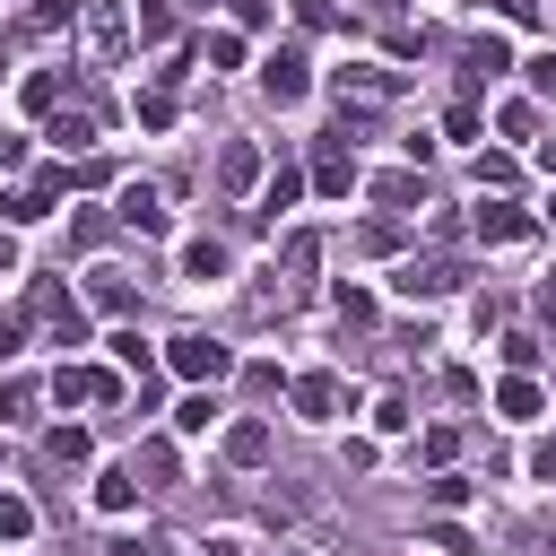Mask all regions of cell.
<instances>
[{"label": "cell", "instance_id": "5bb4252c", "mask_svg": "<svg viewBox=\"0 0 556 556\" xmlns=\"http://www.w3.org/2000/svg\"><path fill=\"white\" fill-rule=\"evenodd\" d=\"M313 182H321V191H356V156H348V148H321Z\"/></svg>", "mask_w": 556, "mask_h": 556}, {"label": "cell", "instance_id": "ac0fdd59", "mask_svg": "<svg viewBox=\"0 0 556 556\" xmlns=\"http://www.w3.org/2000/svg\"><path fill=\"white\" fill-rule=\"evenodd\" d=\"M208 426H217V400H208V391H191V400L174 408V434H208Z\"/></svg>", "mask_w": 556, "mask_h": 556}, {"label": "cell", "instance_id": "d6986e66", "mask_svg": "<svg viewBox=\"0 0 556 556\" xmlns=\"http://www.w3.org/2000/svg\"><path fill=\"white\" fill-rule=\"evenodd\" d=\"M61 26H70V0H35V9H26V35H35V43L61 35Z\"/></svg>", "mask_w": 556, "mask_h": 556}, {"label": "cell", "instance_id": "836d02e7", "mask_svg": "<svg viewBox=\"0 0 556 556\" xmlns=\"http://www.w3.org/2000/svg\"><path fill=\"white\" fill-rule=\"evenodd\" d=\"M313 261H321V243H313V235H287V269H295V278H304V269H313Z\"/></svg>", "mask_w": 556, "mask_h": 556}, {"label": "cell", "instance_id": "7c38bea8", "mask_svg": "<svg viewBox=\"0 0 556 556\" xmlns=\"http://www.w3.org/2000/svg\"><path fill=\"white\" fill-rule=\"evenodd\" d=\"M96 504H104V513H130V504H139V469H104V478H96Z\"/></svg>", "mask_w": 556, "mask_h": 556}, {"label": "cell", "instance_id": "484cf974", "mask_svg": "<svg viewBox=\"0 0 556 556\" xmlns=\"http://www.w3.org/2000/svg\"><path fill=\"white\" fill-rule=\"evenodd\" d=\"M26 408H35V382H17V374H9V382H0V417H9V426H17V417H26Z\"/></svg>", "mask_w": 556, "mask_h": 556}, {"label": "cell", "instance_id": "603a6c76", "mask_svg": "<svg viewBox=\"0 0 556 556\" xmlns=\"http://www.w3.org/2000/svg\"><path fill=\"white\" fill-rule=\"evenodd\" d=\"M513 174H521L513 156H478V191H513Z\"/></svg>", "mask_w": 556, "mask_h": 556}, {"label": "cell", "instance_id": "9a60e30c", "mask_svg": "<svg viewBox=\"0 0 556 556\" xmlns=\"http://www.w3.org/2000/svg\"><path fill=\"white\" fill-rule=\"evenodd\" d=\"M182 278H226V243H182Z\"/></svg>", "mask_w": 556, "mask_h": 556}, {"label": "cell", "instance_id": "f1b7e54d", "mask_svg": "<svg viewBox=\"0 0 556 556\" xmlns=\"http://www.w3.org/2000/svg\"><path fill=\"white\" fill-rule=\"evenodd\" d=\"M495 348H504V365H539V339H530V330H504Z\"/></svg>", "mask_w": 556, "mask_h": 556}, {"label": "cell", "instance_id": "3957f363", "mask_svg": "<svg viewBox=\"0 0 556 556\" xmlns=\"http://www.w3.org/2000/svg\"><path fill=\"white\" fill-rule=\"evenodd\" d=\"M26 313H35V321H43L61 348H78V339H87V313H78V304H70L52 278H35V287H26Z\"/></svg>", "mask_w": 556, "mask_h": 556}, {"label": "cell", "instance_id": "4316f807", "mask_svg": "<svg viewBox=\"0 0 556 556\" xmlns=\"http://www.w3.org/2000/svg\"><path fill=\"white\" fill-rule=\"evenodd\" d=\"M35 530V513H26V495H0V539H26Z\"/></svg>", "mask_w": 556, "mask_h": 556}, {"label": "cell", "instance_id": "5b68a950", "mask_svg": "<svg viewBox=\"0 0 556 556\" xmlns=\"http://www.w3.org/2000/svg\"><path fill=\"white\" fill-rule=\"evenodd\" d=\"M261 87H269L278 104H304V87H313V78H304V52H295V43H278V52L261 61Z\"/></svg>", "mask_w": 556, "mask_h": 556}, {"label": "cell", "instance_id": "cb8c5ba5", "mask_svg": "<svg viewBox=\"0 0 556 556\" xmlns=\"http://www.w3.org/2000/svg\"><path fill=\"white\" fill-rule=\"evenodd\" d=\"M295 191H304V174H287V165H278V174H269V191H261V208H295Z\"/></svg>", "mask_w": 556, "mask_h": 556}, {"label": "cell", "instance_id": "d590c367", "mask_svg": "<svg viewBox=\"0 0 556 556\" xmlns=\"http://www.w3.org/2000/svg\"><path fill=\"white\" fill-rule=\"evenodd\" d=\"M530 87H539V96H556V52H539V61H530Z\"/></svg>", "mask_w": 556, "mask_h": 556}, {"label": "cell", "instance_id": "30bf717a", "mask_svg": "<svg viewBox=\"0 0 556 556\" xmlns=\"http://www.w3.org/2000/svg\"><path fill=\"white\" fill-rule=\"evenodd\" d=\"M122 226H130V235H165V208H156V191H148V182H130V191H122Z\"/></svg>", "mask_w": 556, "mask_h": 556}, {"label": "cell", "instance_id": "4fadbf2b", "mask_svg": "<svg viewBox=\"0 0 556 556\" xmlns=\"http://www.w3.org/2000/svg\"><path fill=\"white\" fill-rule=\"evenodd\" d=\"M35 217H52V191L35 182V191H9L0 200V226H35Z\"/></svg>", "mask_w": 556, "mask_h": 556}, {"label": "cell", "instance_id": "7bdbcfd3", "mask_svg": "<svg viewBox=\"0 0 556 556\" xmlns=\"http://www.w3.org/2000/svg\"><path fill=\"white\" fill-rule=\"evenodd\" d=\"M104 556H139V547H130V539H122V547H104Z\"/></svg>", "mask_w": 556, "mask_h": 556}, {"label": "cell", "instance_id": "d4e9b609", "mask_svg": "<svg viewBox=\"0 0 556 556\" xmlns=\"http://www.w3.org/2000/svg\"><path fill=\"white\" fill-rule=\"evenodd\" d=\"M374 200H382V208H408V200H417V174H382Z\"/></svg>", "mask_w": 556, "mask_h": 556}, {"label": "cell", "instance_id": "44dd1931", "mask_svg": "<svg viewBox=\"0 0 556 556\" xmlns=\"http://www.w3.org/2000/svg\"><path fill=\"white\" fill-rule=\"evenodd\" d=\"M495 408H504V417H539V382H504Z\"/></svg>", "mask_w": 556, "mask_h": 556}, {"label": "cell", "instance_id": "ab89813d", "mask_svg": "<svg viewBox=\"0 0 556 556\" xmlns=\"http://www.w3.org/2000/svg\"><path fill=\"white\" fill-rule=\"evenodd\" d=\"M9 269H17V235L0 226V278H9Z\"/></svg>", "mask_w": 556, "mask_h": 556}, {"label": "cell", "instance_id": "7a4b0ae2", "mask_svg": "<svg viewBox=\"0 0 556 556\" xmlns=\"http://www.w3.org/2000/svg\"><path fill=\"white\" fill-rule=\"evenodd\" d=\"M78 35H87V52H96V61H122V43H130L122 0H78Z\"/></svg>", "mask_w": 556, "mask_h": 556}, {"label": "cell", "instance_id": "8d00e7d4", "mask_svg": "<svg viewBox=\"0 0 556 556\" xmlns=\"http://www.w3.org/2000/svg\"><path fill=\"white\" fill-rule=\"evenodd\" d=\"M17 339H26V321H17V313H0V356H17Z\"/></svg>", "mask_w": 556, "mask_h": 556}, {"label": "cell", "instance_id": "4dcf8cb0", "mask_svg": "<svg viewBox=\"0 0 556 556\" xmlns=\"http://www.w3.org/2000/svg\"><path fill=\"white\" fill-rule=\"evenodd\" d=\"M139 469L165 486V478H174V443H139Z\"/></svg>", "mask_w": 556, "mask_h": 556}, {"label": "cell", "instance_id": "52a82bcc", "mask_svg": "<svg viewBox=\"0 0 556 556\" xmlns=\"http://www.w3.org/2000/svg\"><path fill=\"white\" fill-rule=\"evenodd\" d=\"M530 235V208H513V200H478V243H521Z\"/></svg>", "mask_w": 556, "mask_h": 556}, {"label": "cell", "instance_id": "2e32d148", "mask_svg": "<svg viewBox=\"0 0 556 556\" xmlns=\"http://www.w3.org/2000/svg\"><path fill=\"white\" fill-rule=\"evenodd\" d=\"M87 295H96V304H104V313H130V304H139V295H130V278H122V269H96V278H87Z\"/></svg>", "mask_w": 556, "mask_h": 556}, {"label": "cell", "instance_id": "277c9868", "mask_svg": "<svg viewBox=\"0 0 556 556\" xmlns=\"http://www.w3.org/2000/svg\"><path fill=\"white\" fill-rule=\"evenodd\" d=\"M391 287L400 295H452V287H469V261H408Z\"/></svg>", "mask_w": 556, "mask_h": 556}, {"label": "cell", "instance_id": "7402d4cb", "mask_svg": "<svg viewBox=\"0 0 556 556\" xmlns=\"http://www.w3.org/2000/svg\"><path fill=\"white\" fill-rule=\"evenodd\" d=\"M26 104L52 113V104H61V70H35V78H26Z\"/></svg>", "mask_w": 556, "mask_h": 556}, {"label": "cell", "instance_id": "8fae6325", "mask_svg": "<svg viewBox=\"0 0 556 556\" xmlns=\"http://www.w3.org/2000/svg\"><path fill=\"white\" fill-rule=\"evenodd\" d=\"M330 408H339V382L330 374H304L295 382V417H330Z\"/></svg>", "mask_w": 556, "mask_h": 556}, {"label": "cell", "instance_id": "60d3db41", "mask_svg": "<svg viewBox=\"0 0 556 556\" xmlns=\"http://www.w3.org/2000/svg\"><path fill=\"white\" fill-rule=\"evenodd\" d=\"M539 313H556V269H547V278H539Z\"/></svg>", "mask_w": 556, "mask_h": 556}, {"label": "cell", "instance_id": "ba28073f", "mask_svg": "<svg viewBox=\"0 0 556 556\" xmlns=\"http://www.w3.org/2000/svg\"><path fill=\"white\" fill-rule=\"evenodd\" d=\"M217 182H226V191H252V182H261V148H252V139H226V156H217Z\"/></svg>", "mask_w": 556, "mask_h": 556}, {"label": "cell", "instance_id": "f546056e", "mask_svg": "<svg viewBox=\"0 0 556 556\" xmlns=\"http://www.w3.org/2000/svg\"><path fill=\"white\" fill-rule=\"evenodd\" d=\"M52 460H87V426H52Z\"/></svg>", "mask_w": 556, "mask_h": 556}, {"label": "cell", "instance_id": "1f68e13d", "mask_svg": "<svg viewBox=\"0 0 556 556\" xmlns=\"http://www.w3.org/2000/svg\"><path fill=\"white\" fill-rule=\"evenodd\" d=\"M139 35H148V43H156V35H174V9H165V0H148V9H139Z\"/></svg>", "mask_w": 556, "mask_h": 556}, {"label": "cell", "instance_id": "b9f144b4", "mask_svg": "<svg viewBox=\"0 0 556 556\" xmlns=\"http://www.w3.org/2000/svg\"><path fill=\"white\" fill-rule=\"evenodd\" d=\"M539 165H547V174H556V139H539Z\"/></svg>", "mask_w": 556, "mask_h": 556}, {"label": "cell", "instance_id": "d6a6232c", "mask_svg": "<svg viewBox=\"0 0 556 556\" xmlns=\"http://www.w3.org/2000/svg\"><path fill=\"white\" fill-rule=\"evenodd\" d=\"M139 122H148V130H165V122H174V96H165V87H156V96H139Z\"/></svg>", "mask_w": 556, "mask_h": 556}, {"label": "cell", "instance_id": "f35d334b", "mask_svg": "<svg viewBox=\"0 0 556 556\" xmlns=\"http://www.w3.org/2000/svg\"><path fill=\"white\" fill-rule=\"evenodd\" d=\"M530 469H539V478H556V434H547V443L530 452Z\"/></svg>", "mask_w": 556, "mask_h": 556}, {"label": "cell", "instance_id": "e0dca14e", "mask_svg": "<svg viewBox=\"0 0 556 556\" xmlns=\"http://www.w3.org/2000/svg\"><path fill=\"white\" fill-rule=\"evenodd\" d=\"M495 70H513V52H504V35H478L469 43V78H495Z\"/></svg>", "mask_w": 556, "mask_h": 556}, {"label": "cell", "instance_id": "6da1fadb", "mask_svg": "<svg viewBox=\"0 0 556 556\" xmlns=\"http://www.w3.org/2000/svg\"><path fill=\"white\" fill-rule=\"evenodd\" d=\"M165 365H174L182 382H217V374H235V348L208 339V330H182V339H165Z\"/></svg>", "mask_w": 556, "mask_h": 556}, {"label": "cell", "instance_id": "74e56055", "mask_svg": "<svg viewBox=\"0 0 556 556\" xmlns=\"http://www.w3.org/2000/svg\"><path fill=\"white\" fill-rule=\"evenodd\" d=\"M495 9H504L513 26H530V17H539V0H495Z\"/></svg>", "mask_w": 556, "mask_h": 556}, {"label": "cell", "instance_id": "9c48e42d", "mask_svg": "<svg viewBox=\"0 0 556 556\" xmlns=\"http://www.w3.org/2000/svg\"><path fill=\"white\" fill-rule=\"evenodd\" d=\"M226 460H235V469H261V460H269V426H261V417L226 426Z\"/></svg>", "mask_w": 556, "mask_h": 556}, {"label": "cell", "instance_id": "8992f818", "mask_svg": "<svg viewBox=\"0 0 556 556\" xmlns=\"http://www.w3.org/2000/svg\"><path fill=\"white\" fill-rule=\"evenodd\" d=\"M52 400H61V408H70V400H122V382L96 374V365H61V374H52Z\"/></svg>", "mask_w": 556, "mask_h": 556}, {"label": "cell", "instance_id": "ffe728a7", "mask_svg": "<svg viewBox=\"0 0 556 556\" xmlns=\"http://www.w3.org/2000/svg\"><path fill=\"white\" fill-rule=\"evenodd\" d=\"M52 139H61V148H87V139H96V113H61V104H52Z\"/></svg>", "mask_w": 556, "mask_h": 556}, {"label": "cell", "instance_id": "83f0119b", "mask_svg": "<svg viewBox=\"0 0 556 556\" xmlns=\"http://www.w3.org/2000/svg\"><path fill=\"white\" fill-rule=\"evenodd\" d=\"M113 356H122L130 374H148V339H139V330H113Z\"/></svg>", "mask_w": 556, "mask_h": 556}, {"label": "cell", "instance_id": "e575fe53", "mask_svg": "<svg viewBox=\"0 0 556 556\" xmlns=\"http://www.w3.org/2000/svg\"><path fill=\"white\" fill-rule=\"evenodd\" d=\"M295 26L313 35V26H330V0H295Z\"/></svg>", "mask_w": 556, "mask_h": 556}]
</instances>
